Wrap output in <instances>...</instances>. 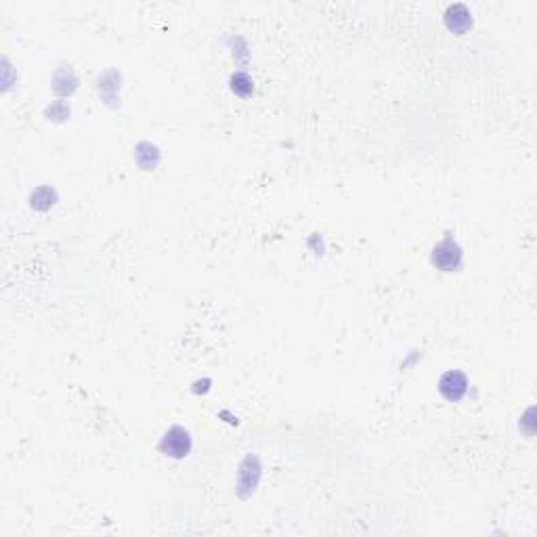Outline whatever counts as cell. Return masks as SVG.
<instances>
[{"label":"cell","mask_w":537,"mask_h":537,"mask_svg":"<svg viewBox=\"0 0 537 537\" xmlns=\"http://www.w3.org/2000/svg\"><path fill=\"white\" fill-rule=\"evenodd\" d=\"M162 449L174 458H181L189 452V435L183 431V428H172V431L166 435V439L162 441Z\"/></svg>","instance_id":"cell-1"},{"label":"cell","mask_w":537,"mask_h":537,"mask_svg":"<svg viewBox=\"0 0 537 537\" xmlns=\"http://www.w3.org/2000/svg\"><path fill=\"white\" fill-rule=\"evenodd\" d=\"M435 265H439L445 271H452L460 265V248L452 242H443L435 248V256H433Z\"/></svg>","instance_id":"cell-2"},{"label":"cell","mask_w":537,"mask_h":537,"mask_svg":"<svg viewBox=\"0 0 537 537\" xmlns=\"http://www.w3.org/2000/svg\"><path fill=\"white\" fill-rule=\"evenodd\" d=\"M439 388L449 401H458L466 393V378L460 372H449L441 378Z\"/></svg>","instance_id":"cell-3"},{"label":"cell","mask_w":537,"mask_h":537,"mask_svg":"<svg viewBox=\"0 0 537 537\" xmlns=\"http://www.w3.org/2000/svg\"><path fill=\"white\" fill-rule=\"evenodd\" d=\"M231 88L238 92V94H242V97H248L250 92H252V88H254V84H252V80H250V76H246V74H236L233 78H231Z\"/></svg>","instance_id":"cell-4"}]
</instances>
